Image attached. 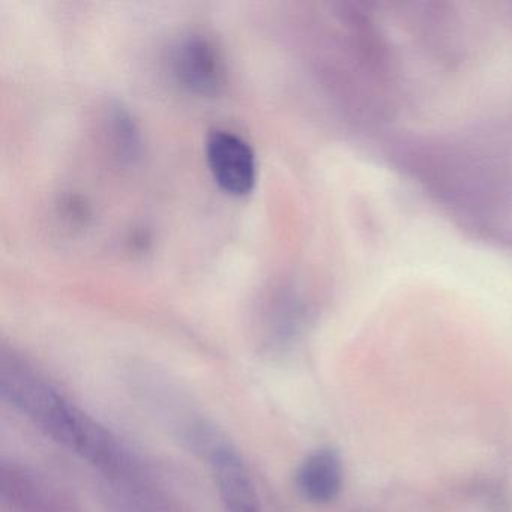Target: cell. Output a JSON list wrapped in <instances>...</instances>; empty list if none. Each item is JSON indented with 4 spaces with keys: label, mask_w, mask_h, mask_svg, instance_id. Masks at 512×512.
Listing matches in <instances>:
<instances>
[{
    "label": "cell",
    "mask_w": 512,
    "mask_h": 512,
    "mask_svg": "<svg viewBox=\"0 0 512 512\" xmlns=\"http://www.w3.org/2000/svg\"><path fill=\"white\" fill-rule=\"evenodd\" d=\"M0 395L44 436L86 461L107 482L127 481L142 473L139 458L110 428L17 353H4L0 359Z\"/></svg>",
    "instance_id": "obj_1"
},
{
    "label": "cell",
    "mask_w": 512,
    "mask_h": 512,
    "mask_svg": "<svg viewBox=\"0 0 512 512\" xmlns=\"http://www.w3.org/2000/svg\"><path fill=\"white\" fill-rule=\"evenodd\" d=\"M134 391L146 409L164 425L182 448L205 463L227 436L193 403L169 377L154 371H140L131 379Z\"/></svg>",
    "instance_id": "obj_2"
},
{
    "label": "cell",
    "mask_w": 512,
    "mask_h": 512,
    "mask_svg": "<svg viewBox=\"0 0 512 512\" xmlns=\"http://www.w3.org/2000/svg\"><path fill=\"white\" fill-rule=\"evenodd\" d=\"M305 326V307L292 292L280 290L265 299L253 320V338L262 355L283 358L298 344Z\"/></svg>",
    "instance_id": "obj_3"
},
{
    "label": "cell",
    "mask_w": 512,
    "mask_h": 512,
    "mask_svg": "<svg viewBox=\"0 0 512 512\" xmlns=\"http://www.w3.org/2000/svg\"><path fill=\"white\" fill-rule=\"evenodd\" d=\"M176 80L197 95L218 94L226 85V64L220 49L203 34L184 35L172 50Z\"/></svg>",
    "instance_id": "obj_4"
},
{
    "label": "cell",
    "mask_w": 512,
    "mask_h": 512,
    "mask_svg": "<svg viewBox=\"0 0 512 512\" xmlns=\"http://www.w3.org/2000/svg\"><path fill=\"white\" fill-rule=\"evenodd\" d=\"M206 160L215 182L232 196H247L257 182V160L247 140L229 130H212Z\"/></svg>",
    "instance_id": "obj_5"
},
{
    "label": "cell",
    "mask_w": 512,
    "mask_h": 512,
    "mask_svg": "<svg viewBox=\"0 0 512 512\" xmlns=\"http://www.w3.org/2000/svg\"><path fill=\"white\" fill-rule=\"evenodd\" d=\"M226 512H263L250 467L232 443L221 445L205 461Z\"/></svg>",
    "instance_id": "obj_6"
},
{
    "label": "cell",
    "mask_w": 512,
    "mask_h": 512,
    "mask_svg": "<svg viewBox=\"0 0 512 512\" xmlns=\"http://www.w3.org/2000/svg\"><path fill=\"white\" fill-rule=\"evenodd\" d=\"M343 484V458L337 449L328 446L311 451L295 472L296 491L311 505L323 506L335 502L343 490Z\"/></svg>",
    "instance_id": "obj_7"
},
{
    "label": "cell",
    "mask_w": 512,
    "mask_h": 512,
    "mask_svg": "<svg viewBox=\"0 0 512 512\" xmlns=\"http://www.w3.org/2000/svg\"><path fill=\"white\" fill-rule=\"evenodd\" d=\"M112 121L113 133H115L116 143L121 149V154L134 157L139 151L140 137L133 119L124 110H116Z\"/></svg>",
    "instance_id": "obj_8"
}]
</instances>
